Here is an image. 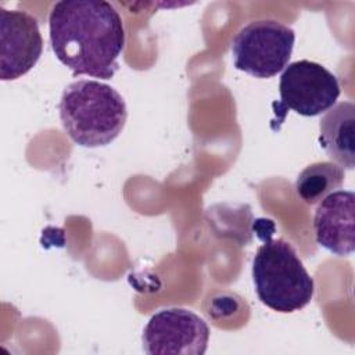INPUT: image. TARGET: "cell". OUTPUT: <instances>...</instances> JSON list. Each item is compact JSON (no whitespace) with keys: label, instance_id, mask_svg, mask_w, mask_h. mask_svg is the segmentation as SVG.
Masks as SVG:
<instances>
[{"label":"cell","instance_id":"6da1fadb","mask_svg":"<svg viewBox=\"0 0 355 355\" xmlns=\"http://www.w3.org/2000/svg\"><path fill=\"white\" fill-rule=\"evenodd\" d=\"M51 49L73 76L111 79L125 46L122 18L104 0L57 1L49 15Z\"/></svg>","mask_w":355,"mask_h":355},{"label":"cell","instance_id":"7a4b0ae2","mask_svg":"<svg viewBox=\"0 0 355 355\" xmlns=\"http://www.w3.org/2000/svg\"><path fill=\"white\" fill-rule=\"evenodd\" d=\"M60 119L68 137L82 147H103L125 128L123 97L110 85L93 79L69 83L60 100Z\"/></svg>","mask_w":355,"mask_h":355},{"label":"cell","instance_id":"3957f363","mask_svg":"<svg viewBox=\"0 0 355 355\" xmlns=\"http://www.w3.org/2000/svg\"><path fill=\"white\" fill-rule=\"evenodd\" d=\"M252 282L261 302L282 313L302 309L315 291L313 279L283 239L268 237L259 245L252 259Z\"/></svg>","mask_w":355,"mask_h":355},{"label":"cell","instance_id":"277c9868","mask_svg":"<svg viewBox=\"0 0 355 355\" xmlns=\"http://www.w3.org/2000/svg\"><path fill=\"white\" fill-rule=\"evenodd\" d=\"M294 40V31L279 21H252L233 37V64L251 76L272 78L287 67Z\"/></svg>","mask_w":355,"mask_h":355},{"label":"cell","instance_id":"5b68a950","mask_svg":"<svg viewBox=\"0 0 355 355\" xmlns=\"http://www.w3.org/2000/svg\"><path fill=\"white\" fill-rule=\"evenodd\" d=\"M340 92L337 78L323 65L309 60L294 61L280 76L279 108L316 116L336 104Z\"/></svg>","mask_w":355,"mask_h":355},{"label":"cell","instance_id":"8992f818","mask_svg":"<svg viewBox=\"0 0 355 355\" xmlns=\"http://www.w3.org/2000/svg\"><path fill=\"white\" fill-rule=\"evenodd\" d=\"M141 340L148 355H202L208 347L209 327L189 309L166 308L150 318Z\"/></svg>","mask_w":355,"mask_h":355},{"label":"cell","instance_id":"52a82bcc","mask_svg":"<svg viewBox=\"0 0 355 355\" xmlns=\"http://www.w3.org/2000/svg\"><path fill=\"white\" fill-rule=\"evenodd\" d=\"M43 51L37 19L19 10L0 8V78L14 80L29 72Z\"/></svg>","mask_w":355,"mask_h":355},{"label":"cell","instance_id":"ba28073f","mask_svg":"<svg viewBox=\"0 0 355 355\" xmlns=\"http://www.w3.org/2000/svg\"><path fill=\"white\" fill-rule=\"evenodd\" d=\"M355 194L349 190H336L318 205L313 216L316 243L334 255L345 257L354 252Z\"/></svg>","mask_w":355,"mask_h":355},{"label":"cell","instance_id":"9c48e42d","mask_svg":"<svg viewBox=\"0 0 355 355\" xmlns=\"http://www.w3.org/2000/svg\"><path fill=\"white\" fill-rule=\"evenodd\" d=\"M355 105L351 101H343L324 112L319 122V143L326 154L345 169L355 166L354 143Z\"/></svg>","mask_w":355,"mask_h":355},{"label":"cell","instance_id":"30bf717a","mask_svg":"<svg viewBox=\"0 0 355 355\" xmlns=\"http://www.w3.org/2000/svg\"><path fill=\"white\" fill-rule=\"evenodd\" d=\"M344 168L334 162L322 161L308 165L297 178L295 191L308 205L320 202L326 196L340 189L344 183Z\"/></svg>","mask_w":355,"mask_h":355}]
</instances>
